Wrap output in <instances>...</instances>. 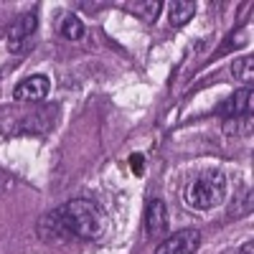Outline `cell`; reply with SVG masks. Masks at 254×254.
<instances>
[{
	"label": "cell",
	"mask_w": 254,
	"mask_h": 254,
	"mask_svg": "<svg viewBox=\"0 0 254 254\" xmlns=\"http://www.w3.org/2000/svg\"><path fill=\"white\" fill-rule=\"evenodd\" d=\"M107 229L104 211L87 198H76L64 203L61 208L51 211L38 224V237L49 242H66L71 237L76 239H99Z\"/></svg>",
	"instance_id": "cell-1"
},
{
	"label": "cell",
	"mask_w": 254,
	"mask_h": 254,
	"mask_svg": "<svg viewBox=\"0 0 254 254\" xmlns=\"http://www.w3.org/2000/svg\"><path fill=\"white\" fill-rule=\"evenodd\" d=\"M224 198H226V176L221 171H203L186 188V201L198 211L216 208L224 203Z\"/></svg>",
	"instance_id": "cell-2"
},
{
	"label": "cell",
	"mask_w": 254,
	"mask_h": 254,
	"mask_svg": "<svg viewBox=\"0 0 254 254\" xmlns=\"http://www.w3.org/2000/svg\"><path fill=\"white\" fill-rule=\"evenodd\" d=\"M36 31H38V18L36 13H26L20 15L8 31V49L10 54H26L33 41H36Z\"/></svg>",
	"instance_id": "cell-3"
},
{
	"label": "cell",
	"mask_w": 254,
	"mask_h": 254,
	"mask_svg": "<svg viewBox=\"0 0 254 254\" xmlns=\"http://www.w3.org/2000/svg\"><path fill=\"white\" fill-rule=\"evenodd\" d=\"M201 244V234L196 229H186V231H178V234L168 237L158 244L155 254H193Z\"/></svg>",
	"instance_id": "cell-4"
},
{
	"label": "cell",
	"mask_w": 254,
	"mask_h": 254,
	"mask_svg": "<svg viewBox=\"0 0 254 254\" xmlns=\"http://www.w3.org/2000/svg\"><path fill=\"white\" fill-rule=\"evenodd\" d=\"M51 92V81L49 76H28L15 87V99L20 102H41L46 94Z\"/></svg>",
	"instance_id": "cell-5"
},
{
	"label": "cell",
	"mask_w": 254,
	"mask_h": 254,
	"mask_svg": "<svg viewBox=\"0 0 254 254\" xmlns=\"http://www.w3.org/2000/svg\"><path fill=\"white\" fill-rule=\"evenodd\" d=\"M145 229L150 237H163L168 231V208L160 198H153L145 211Z\"/></svg>",
	"instance_id": "cell-6"
},
{
	"label": "cell",
	"mask_w": 254,
	"mask_h": 254,
	"mask_svg": "<svg viewBox=\"0 0 254 254\" xmlns=\"http://www.w3.org/2000/svg\"><path fill=\"white\" fill-rule=\"evenodd\" d=\"M252 89H237L229 99H224V104L219 107V115L224 117H249L252 112Z\"/></svg>",
	"instance_id": "cell-7"
},
{
	"label": "cell",
	"mask_w": 254,
	"mask_h": 254,
	"mask_svg": "<svg viewBox=\"0 0 254 254\" xmlns=\"http://www.w3.org/2000/svg\"><path fill=\"white\" fill-rule=\"evenodd\" d=\"M193 15H196L193 0H173V3H168V18H171L173 26H186Z\"/></svg>",
	"instance_id": "cell-8"
},
{
	"label": "cell",
	"mask_w": 254,
	"mask_h": 254,
	"mask_svg": "<svg viewBox=\"0 0 254 254\" xmlns=\"http://www.w3.org/2000/svg\"><path fill=\"white\" fill-rule=\"evenodd\" d=\"M59 33L69 41H79L84 36V23L74 15V13H66L61 20H59Z\"/></svg>",
	"instance_id": "cell-9"
},
{
	"label": "cell",
	"mask_w": 254,
	"mask_h": 254,
	"mask_svg": "<svg viewBox=\"0 0 254 254\" xmlns=\"http://www.w3.org/2000/svg\"><path fill=\"white\" fill-rule=\"evenodd\" d=\"M252 66H254V56H252V54L237 59L234 66H231V74H234V79L247 81V89H249V84H252Z\"/></svg>",
	"instance_id": "cell-10"
},
{
	"label": "cell",
	"mask_w": 254,
	"mask_h": 254,
	"mask_svg": "<svg viewBox=\"0 0 254 254\" xmlns=\"http://www.w3.org/2000/svg\"><path fill=\"white\" fill-rule=\"evenodd\" d=\"M130 8H132V13L142 15L145 20H155V18H158V10H160L163 5L158 3V0H147V3H132Z\"/></svg>",
	"instance_id": "cell-11"
},
{
	"label": "cell",
	"mask_w": 254,
	"mask_h": 254,
	"mask_svg": "<svg viewBox=\"0 0 254 254\" xmlns=\"http://www.w3.org/2000/svg\"><path fill=\"white\" fill-rule=\"evenodd\" d=\"M142 165H145V163H142V158H140V155H135V158H132V168H135V173H137V176L142 173Z\"/></svg>",
	"instance_id": "cell-12"
},
{
	"label": "cell",
	"mask_w": 254,
	"mask_h": 254,
	"mask_svg": "<svg viewBox=\"0 0 254 254\" xmlns=\"http://www.w3.org/2000/svg\"><path fill=\"white\" fill-rule=\"evenodd\" d=\"M254 252V242H247L244 247H242V254H252Z\"/></svg>",
	"instance_id": "cell-13"
}]
</instances>
